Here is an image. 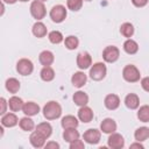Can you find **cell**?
Here are the masks:
<instances>
[{"label":"cell","instance_id":"cell-21","mask_svg":"<svg viewBox=\"0 0 149 149\" xmlns=\"http://www.w3.org/2000/svg\"><path fill=\"white\" fill-rule=\"evenodd\" d=\"M78 123H79L78 119L73 115H65L61 121V125L64 129H66V128H77Z\"/></svg>","mask_w":149,"mask_h":149},{"label":"cell","instance_id":"cell-4","mask_svg":"<svg viewBox=\"0 0 149 149\" xmlns=\"http://www.w3.org/2000/svg\"><path fill=\"white\" fill-rule=\"evenodd\" d=\"M30 14L34 19L36 20H41L45 16L47 10H45V6L43 3V1L41 0H35L31 2L30 5Z\"/></svg>","mask_w":149,"mask_h":149},{"label":"cell","instance_id":"cell-6","mask_svg":"<svg viewBox=\"0 0 149 149\" xmlns=\"http://www.w3.org/2000/svg\"><path fill=\"white\" fill-rule=\"evenodd\" d=\"M33 70H34V64L28 58H21L16 63V71L20 74H22V76H29V74H31Z\"/></svg>","mask_w":149,"mask_h":149},{"label":"cell","instance_id":"cell-30","mask_svg":"<svg viewBox=\"0 0 149 149\" xmlns=\"http://www.w3.org/2000/svg\"><path fill=\"white\" fill-rule=\"evenodd\" d=\"M6 88L10 93H16L20 90V81L16 78H8L6 80Z\"/></svg>","mask_w":149,"mask_h":149},{"label":"cell","instance_id":"cell-14","mask_svg":"<svg viewBox=\"0 0 149 149\" xmlns=\"http://www.w3.org/2000/svg\"><path fill=\"white\" fill-rule=\"evenodd\" d=\"M86 80H87V77H86V74H85L84 72H81V71L74 72V73L72 74V77H71V83H72V85H73L74 87H78V88L83 87V86L86 84Z\"/></svg>","mask_w":149,"mask_h":149},{"label":"cell","instance_id":"cell-45","mask_svg":"<svg viewBox=\"0 0 149 149\" xmlns=\"http://www.w3.org/2000/svg\"><path fill=\"white\" fill-rule=\"evenodd\" d=\"M41 1H47V0H41Z\"/></svg>","mask_w":149,"mask_h":149},{"label":"cell","instance_id":"cell-1","mask_svg":"<svg viewBox=\"0 0 149 149\" xmlns=\"http://www.w3.org/2000/svg\"><path fill=\"white\" fill-rule=\"evenodd\" d=\"M62 114V107L57 101H49L43 107V115L47 120H56Z\"/></svg>","mask_w":149,"mask_h":149},{"label":"cell","instance_id":"cell-39","mask_svg":"<svg viewBox=\"0 0 149 149\" xmlns=\"http://www.w3.org/2000/svg\"><path fill=\"white\" fill-rule=\"evenodd\" d=\"M149 0H132V3L135 7H144Z\"/></svg>","mask_w":149,"mask_h":149},{"label":"cell","instance_id":"cell-2","mask_svg":"<svg viewBox=\"0 0 149 149\" xmlns=\"http://www.w3.org/2000/svg\"><path fill=\"white\" fill-rule=\"evenodd\" d=\"M122 77H123V79H125L126 81H128V83H136V81L140 80L141 74H140L139 69H137L135 65L128 64V65H126V66L123 68V70H122Z\"/></svg>","mask_w":149,"mask_h":149},{"label":"cell","instance_id":"cell-28","mask_svg":"<svg viewBox=\"0 0 149 149\" xmlns=\"http://www.w3.org/2000/svg\"><path fill=\"white\" fill-rule=\"evenodd\" d=\"M19 126H20V128H21L22 130H24V132H30V130H33V129L35 128L34 121H33L28 115L24 116V118H22V119L19 121Z\"/></svg>","mask_w":149,"mask_h":149},{"label":"cell","instance_id":"cell-36","mask_svg":"<svg viewBox=\"0 0 149 149\" xmlns=\"http://www.w3.org/2000/svg\"><path fill=\"white\" fill-rule=\"evenodd\" d=\"M70 149H84V142L78 139L70 143Z\"/></svg>","mask_w":149,"mask_h":149},{"label":"cell","instance_id":"cell-41","mask_svg":"<svg viewBox=\"0 0 149 149\" xmlns=\"http://www.w3.org/2000/svg\"><path fill=\"white\" fill-rule=\"evenodd\" d=\"M130 148H140V149H143L144 147H143V144H141V142H136V143H133V144H130Z\"/></svg>","mask_w":149,"mask_h":149},{"label":"cell","instance_id":"cell-11","mask_svg":"<svg viewBox=\"0 0 149 149\" xmlns=\"http://www.w3.org/2000/svg\"><path fill=\"white\" fill-rule=\"evenodd\" d=\"M100 130L106 134H112L116 130V122L111 118H106L100 123Z\"/></svg>","mask_w":149,"mask_h":149},{"label":"cell","instance_id":"cell-16","mask_svg":"<svg viewBox=\"0 0 149 149\" xmlns=\"http://www.w3.org/2000/svg\"><path fill=\"white\" fill-rule=\"evenodd\" d=\"M22 112L28 115V116H34L36 114H38L40 112V106L34 102V101H28V102H24L23 107H22Z\"/></svg>","mask_w":149,"mask_h":149},{"label":"cell","instance_id":"cell-7","mask_svg":"<svg viewBox=\"0 0 149 149\" xmlns=\"http://www.w3.org/2000/svg\"><path fill=\"white\" fill-rule=\"evenodd\" d=\"M120 56V51L115 45H108L102 51V58L107 63H114L118 61Z\"/></svg>","mask_w":149,"mask_h":149},{"label":"cell","instance_id":"cell-9","mask_svg":"<svg viewBox=\"0 0 149 149\" xmlns=\"http://www.w3.org/2000/svg\"><path fill=\"white\" fill-rule=\"evenodd\" d=\"M77 65L80 70H85V69H88L91 65H92V58L90 56L88 52L86 51H83V52H79L77 55Z\"/></svg>","mask_w":149,"mask_h":149},{"label":"cell","instance_id":"cell-26","mask_svg":"<svg viewBox=\"0 0 149 149\" xmlns=\"http://www.w3.org/2000/svg\"><path fill=\"white\" fill-rule=\"evenodd\" d=\"M123 50H125L127 54H129V55H134V54H136L137 50H139V44H137L134 40L128 38V40L125 41V43H123Z\"/></svg>","mask_w":149,"mask_h":149},{"label":"cell","instance_id":"cell-23","mask_svg":"<svg viewBox=\"0 0 149 149\" xmlns=\"http://www.w3.org/2000/svg\"><path fill=\"white\" fill-rule=\"evenodd\" d=\"M23 105H24L23 100H22L21 98L16 97V95H13V97L8 100V106H9V109H10L12 112H17V111L22 109Z\"/></svg>","mask_w":149,"mask_h":149},{"label":"cell","instance_id":"cell-33","mask_svg":"<svg viewBox=\"0 0 149 149\" xmlns=\"http://www.w3.org/2000/svg\"><path fill=\"white\" fill-rule=\"evenodd\" d=\"M64 44L65 47L69 49V50H74L78 48V44H79V40L78 37L73 36V35H70L68 36L65 40H64Z\"/></svg>","mask_w":149,"mask_h":149},{"label":"cell","instance_id":"cell-13","mask_svg":"<svg viewBox=\"0 0 149 149\" xmlns=\"http://www.w3.org/2000/svg\"><path fill=\"white\" fill-rule=\"evenodd\" d=\"M45 140L47 139L42 134L36 132V130L30 134V137H29V141H30V143H31V146L34 148H42V147H44L45 146Z\"/></svg>","mask_w":149,"mask_h":149},{"label":"cell","instance_id":"cell-18","mask_svg":"<svg viewBox=\"0 0 149 149\" xmlns=\"http://www.w3.org/2000/svg\"><path fill=\"white\" fill-rule=\"evenodd\" d=\"M54 54L49 50H43L38 56V61L43 66H50L54 63Z\"/></svg>","mask_w":149,"mask_h":149},{"label":"cell","instance_id":"cell-22","mask_svg":"<svg viewBox=\"0 0 149 149\" xmlns=\"http://www.w3.org/2000/svg\"><path fill=\"white\" fill-rule=\"evenodd\" d=\"M31 31H33L34 36H36V37H38V38H42V37H44V36L47 35V27H45L44 23L37 21V22L34 23Z\"/></svg>","mask_w":149,"mask_h":149},{"label":"cell","instance_id":"cell-32","mask_svg":"<svg viewBox=\"0 0 149 149\" xmlns=\"http://www.w3.org/2000/svg\"><path fill=\"white\" fill-rule=\"evenodd\" d=\"M137 118L142 122H149V105H143L139 108Z\"/></svg>","mask_w":149,"mask_h":149},{"label":"cell","instance_id":"cell-25","mask_svg":"<svg viewBox=\"0 0 149 149\" xmlns=\"http://www.w3.org/2000/svg\"><path fill=\"white\" fill-rule=\"evenodd\" d=\"M36 132H38L45 139H48L52 133V127H51V125L49 122H41V123H38L36 126Z\"/></svg>","mask_w":149,"mask_h":149},{"label":"cell","instance_id":"cell-15","mask_svg":"<svg viewBox=\"0 0 149 149\" xmlns=\"http://www.w3.org/2000/svg\"><path fill=\"white\" fill-rule=\"evenodd\" d=\"M104 104H105L107 109L114 111L120 106V98L116 94H108V95H106Z\"/></svg>","mask_w":149,"mask_h":149},{"label":"cell","instance_id":"cell-43","mask_svg":"<svg viewBox=\"0 0 149 149\" xmlns=\"http://www.w3.org/2000/svg\"><path fill=\"white\" fill-rule=\"evenodd\" d=\"M20 1H22V2H26V1H28V0H20Z\"/></svg>","mask_w":149,"mask_h":149},{"label":"cell","instance_id":"cell-17","mask_svg":"<svg viewBox=\"0 0 149 149\" xmlns=\"http://www.w3.org/2000/svg\"><path fill=\"white\" fill-rule=\"evenodd\" d=\"M19 122L17 116L14 113H5L1 118V125L3 127H14Z\"/></svg>","mask_w":149,"mask_h":149},{"label":"cell","instance_id":"cell-19","mask_svg":"<svg viewBox=\"0 0 149 149\" xmlns=\"http://www.w3.org/2000/svg\"><path fill=\"white\" fill-rule=\"evenodd\" d=\"M125 105L129 109H136L140 105V99L135 93H129L125 98Z\"/></svg>","mask_w":149,"mask_h":149},{"label":"cell","instance_id":"cell-37","mask_svg":"<svg viewBox=\"0 0 149 149\" xmlns=\"http://www.w3.org/2000/svg\"><path fill=\"white\" fill-rule=\"evenodd\" d=\"M141 86L144 91L149 92V77H144L141 79Z\"/></svg>","mask_w":149,"mask_h":149},{"label":"cell","instance_id":"cell-42","mask_svg":"<svg viewBox=\"0 0 149 149\" xmlns=\"http://www.w3.org/2000/svg\"><path fill=\"white\" fill-rule=\"evenodd\" d=\"M17 0H2V2L5 3H15Z\"/></svg>","mask_w":149,"mask_h":149},{"label":"cell","instance_id":"cell-35","mask_svg":"<svg viewBox=\"0 0 149 149\" xmlns=\"http://www.w3.org/2000/svg\"><path fill=\"white\" fill-rule=\"evenodd\" d=\"M66 6L69 9L77 12L83 6V0H66Z\"/></svg>","mask_w":149,"mask_h":149},{"label":"cell","instance_id":"cell-34","mask_svg":"<svg viewBox=\"0 0 149 149\" xmlns=\"http://www.w3.org/2000/svg\"><path fill=\"white\" fill-rule=\"evenodd\" d=\"M48 37H49V41H50L51 43H54V44H59V43L63 41V35H62V33L58 31V30H52V31H50L49 35H48Z\"/></svg>","mask_w":149,"mask_h":149},{"label":"cell","instance_id":"cell-40","mask_svg":"<svg viewBox=\"0 0 149 149\" xmlns=\"http://www.w3.org/2000/svg\"><path fill=\"white\" fill-rule=\"evenodd\" d=\"M44 148L45 149H50V148H54V149H58L59 148V144L57 143V142H48V143H45V146H44Z\"/></svg>","mask_w":149,"mask_h":149},{"label":"cell","instance_id":"cell-3","mask_svg":"<svg viewBox=\"0 0 149 149\" xmlns=\"http://www.w3.org/2000/svg\"><path fill=\"white\" fill-rule=\"evenodd\" d=\"M107 73V69H106V65L101 62H98V63H94L91 68H90V77L93 79V80H101L105 78Z\"/></svg>","mask_w":149,"mask_h":149},{"label":"cell","instance_id":"cell-10","mask_svg":"<svg viewBox=\"0 0 149 149\" xmlns=\"http://www.w3.org/2000/svg\"><path fill=\"white\" fill-rule=\"evenodd\" d=\"M100 135H101L100 134V130H98L95 128H90V129H87L84 133L83 137H84V140L87 143H90V144H97L100 141Z\"/></svg>","mask_w":149,"mask_h":149},{"label":"cell","instance_id":"cell-5","mask_svg":"<svg viewBox=\"0 0 149 149\" xmlns=\"http://www.w3.org/2000/svg\"><path fill=\"white\" fill-rule=\"evenodd\" d=\"M66 17V9L63 5H56L51 8L50 10V19L56 22V23H61L65 20Z\"/></svg>","mask_w":149,"mask_h":149},{"label":"cell","instance_id":"cell-24","mask_svg":"<svg viewBox=\"0 0 149 149\" xmlns=\"http://www.w3.org/2000/svg\"><path fill=\"white\" fill-rule=\"evenodd\" d=\"M63 139L66 142L71 143V142H73V141H76V140L79 139V132L76 128H66V129H64Z\"/></svg>","mask_w":149,"mask_h":149},{"label":"cell","instance_id":"cell-8","mask_svg":"<svg viewBox=\"0 0 149 149\" xmlns=\"http://www.w3.org/2000/svg\"><path fill=\"white\" fill-rule=\"evenodd\" d=\"M107 144L112 149H121L125 146V139L121 134H118L114 132L109 135V137L107 140Z\"/></svg>","mask_w":149,"mask_h":149},{"label":"cell","instance_id":"cell-31","mask_svg":"<svg viewBox=\"0 0 149 149\" xmlns=\"http://www.w3.org/2000/svg\"><path fill=\"white\" fill-rule=\"evenodd\" d=\"M120 33H121V35H123L125 37L130 38V37L133 36V34H134V27H133V24L129 23V22L122 23L121 27H120Z\"/></svg>","mask_w":149,"mask_h":149},{"label":"cell","instance_id":"cell-20","mask_svg":"<svg viewBox=\"0 0 149 149\" xmlns=\"http://www.w3.org/2000/svg\"><path fill=\"white\" fill-rule=\"evenodd\" d=\"M72 99H73V102L77 106H80V107L87 105V102H88V95L85 92H83V91H77L73 94Z\"/></svg>","mask_w":149,"mask_h":149},{"label":"cell","instance_id":"cell-27","mask_svg":"<svg viewBox=\"0 0 149 149\" xmlns=\"http://www.w3.org/2000/svg\"><path fill=\"white\" fill-rule=\"evenodd\" d=\"M134 137L136 141L139 142H143L147 139H149V128L148 127H140L135 130L134 133Z\"/></svg>","mask_w":149,"mask_h":149},{"label":"cell","instance_id":"cell-44","mask_svg":"<svg viewBox=\"0 0 149 149\" xmlns=\"http://www.w3.org/2000/svg\"><path fill=\"white\" fill-rule=\"evenodd\" d=\"M85 1H91V0H85Z\"/></svg>","mask_w":149,"mask_h":149},{"label":"cell","instance_id":"cell-38","mask_svg":"<svg viewBox=\"0 0 149 149\" xmlns=\"http://www.w3.org/2000/svg\"><path fill=\"white\" fill-rule=\"evenodd\" d=\"M0 105H1V109H0V114H5L6 113V109H7V105H8V102L6 101V99L5 98H0Z\"/></svg>","mask_w":149,"mask_h":149},{"label":"cell","instance_id":"cell-12","mask_svg":"<svg viewBox=\"0 0 149 149\" xmlns=\"http://www.w3.org/2000/svg\"><path fill=\"white\" fill-rule=\"evenodd\" d=\"M78 119L85 123L91 122L93 119V111L88 107V106H81L78 111Z\"/></svg>","mask_w":149,"mask_h":149},{"label":"cell","instance_id":"cell-29","mask_svg":"<svg viewBox=\"0 0 149 149\" xmlns=\"http://www.w3.org/2000/svg\"><path fill=\"white\" fill-rule=\"evenodd\" d=\"M40 76L42 80L44 81H51L55 78V71L51 66H43V69L40 72Z\"/></svg>","mask_w":149,"mask_h":149}]
</instances>
